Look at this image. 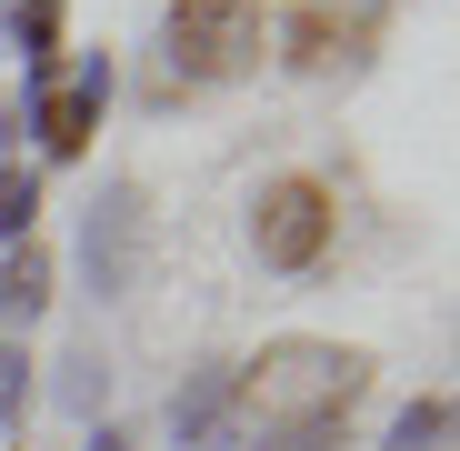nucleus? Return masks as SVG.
<instances>
[{
	"instance_id": "1",
	"label": "nucleus",
	"mask_w": 460,
	"mask_h": 451,
	"mask_svg": "<svg viewBox=\"0 0 460 451\" xmlns=\"http://www.w3.org/2000/svg\"><path fill=\"white\" fill-rule=\"evenodd\" d=\"M370 392V351L341 341H270L261 361H230V421L220 441L251 431H300V421H350V401Z\"/></svg>"
},
{
	"instance_id": "2",
	"label": "nucleus",
	"mask_w": 460,
	"mask_h": 451,
	"mask_svg": "<svg viewBox=\"0 0 460 451\" xmlns=\"http://www.w3.org/2000/svg\"><path fill=\"white\" fill-rule=\"evenodd\" d=\"M261 11L251 0H171L161 21V60L181 70V81H241V70H261Z\"/></svg>"
},
{
	"instance_id": "3",
	"label": "nucleus",
	"mask_w": 460,
	"mask_h": 451,
	"mask_svg": "<svg viewBox=\"0 0 460 451\" xmlns=\"http://www.w3.org/2000/svg\"><path fill=\"white\" fill-rule=\"evenodd\" d=\"M331 191L311 181V171H280V181H261V201H251V251L270 261V271H311L321 251H331Z\"/></svg>"
},
{
	"instance_id": "4",
	"label": "nucleus",
	"mask_w": 460,
	"mask_h": 451,
	"mask_svg": "<svg viewBox=\"0 0 460 451\" xmlns=\"http://www.w3.org/2000/svg\"><path fill=\"white\" fill-rule=\"evenodd\" d=\"M140 241H150L140 181H111V191L91 201V221H81V271H91V291H101V301H120V291L140 281Z\"/></svg>"
},
{
	"instance_id": "5",
	"label": "nucleus",
	"mask_w": 460,
	"mask_h": 451,
	"mask_svg": "<svg viewBox=\"0 0 460 451\" xmlns=\"http://www.w3.org/2000/svg\"><path fill=\"white\" fill-rule=\"evenodd\" d=\"M101 101H111V60H91L81 81H50V91H31V121H40V150H50V161H81V150H91Z\"/></svg>"
},
{
	"instance_id": "6",
	"label": "nucleus",
	"mask_w": 460,
	"mask_h": 451,
	"mask_svg": "<svg viewBox=\"0 0 460 451\" xmlns=\"http://www.w3.org/2000/svg\"><path fill=\"white\" fill-rule=\"evenodd\" d=\"M171 431H181V441H200V451L230 431V361H200L190 382L171 392Z\"/></svg>"
},
{
	"instance_id": "7",
	"label": "nucleus",
	"mask_w": 460,
	"mask_h": 451,
	"mask_svg": "<svg viewBox=\"0 0 460 451\" xmlns=\"http://www.w3.org/2000/svg\"><path fill=\"white\" fill-rule=\"evenodd\" d=\"M0 21L31 50V91H50L60 81V0H0Z\"/></svg>"
},
{
	"instance_id": "8",
	"label": "nucleus",
	"mask_w": 460,
	"mask_h": 451,
	"mask_svg": "<svg viewBox=\"0 0 460 451\" xmlns=\"http://www.w3.org/2000/svg\"><path fill=\"white\" fill-rule=\"evenodd\" d=\"M0 311H11V321H40L50 311V251L40 241H11V261H0Z\"/></svg>"
},
{
	"instance_id": "9",
	"label": "nucleus",
	"mask_w": 460,
	"mask_h": 451,
	"mask_svg": "<svg viewBox=\"0 0 460 451\" xmlns=\"http://www.w3.org/2000/svg\"><path fill=\"white\" fill-rule=\"evenodd\" d=\"M331 60H341V11L311 0V11L290 21V70H331Z\"/></svg>"
},
{
	"instance_id": "10",
	"label": "nucleus",
	"mask_w": 460,
	"mask_h": 451,
	"mask_svg": "<svg viewBox=\"0 0 460 451\" xmlns=\"http://www.w3.org/2000/svg\"><path fill=\"white\" fill-rule=\"evenodd\" d=\"M60 401H70V411H81V421H91V411L111 401V361H101L91 341H81V351H70V361H60Z\"/></svg>"
},
{
	"instance_id": "11",
	"label": "nucleus",
	"mask_w": 460,
	"mask_h": 451,
	"mask_svg": "<svg viewBox=\"0 0 460 451\" xmlns=\"http://www.w3.org/2000/svg\"><path fill=\"white\" fill-rule=\"evenodd\" d=\"M391 451H450V401H440V392L411 401V411L391 421Z\"/></svg>"
},
{
	"instance_id": "12",
	"label": "nucleus",
	"mask_w": 460,
	"mask_h": 451,
	"mask_svg": "<svg viewBox=\"0 0 460 451\" xmlns=\"http://www.w3.org/2000/svg\"><path fill=\"white\" fill-rule=\"evenodd\" d=\"M40 221V171H0V241H31Z\"/></svg>"
},
{
	"instance_id": "13",
	"label": "nucleus",
	"mask_w": 460,
	"mask_h": 451,
	"mask_svg": "<svg viewBox=\"0 0 460 451\" xmlns=\"http://www.w3.org/2000/svg\"><path fill=\"white\" fill-rule=\"evenodd\" d=\"M230 451H341V421H300V431H251Z\"/></svg>"
},
{
	"instance_id": "14",
	"label": "nucleus",
	"mask_w": 460,
	"mask_h": 451,
	"mask_svg": "<svg viewBox=\"0 0 460 451\" xmlns=\"http://www.w3.org/2000/svg\"><path fill=\"white\" fill-rule=\"evenodd\" d=\"M21 401H31V361L11 351V361H0V421H21Z\"/></svg>"
},
{
	"instance_id": "15",
	"label": "nucleus",
	"mask_w": 460,
	"mask_h": 451,
	"mask_svg": "<svg viewBox=\"0 0 460 451\" xmlns=\"http://www.w3.org/2000/svg\"><path fill=\"white\" fill-rule=\"evenodd\" d=\"M91 451H130V441H120V431H111V421H101V441H91Z\"/></svg>"
}]
</instances>
